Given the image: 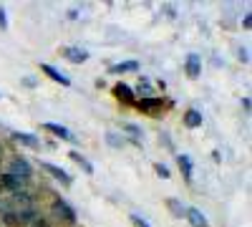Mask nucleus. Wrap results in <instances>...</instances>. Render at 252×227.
<instances>
[{"mask_svg": "<svg viewBox=\"0 0 252 227\" xmlns=\"http://www.w3.org/2000/svg\"><path fill=\"white\" fill-rule=\"evenodd\" d=\"M106 141L111 144V147H116V149H119V147H124V139H121L119 134H114V131H109V134H106Z\"/></svg>", "mask_w": 252, "mask_h": 227, "instance_id": "22", "label": "nucleus"}, {"mask_svg": "<svg viewBox=\"0 0 252 227\" xmlns=\"http://www.w3.org/2000/svg\"><path fill=\"white\" fill-rule=\"evenodd\" d=\"M139 68H141L139 61L129 58V61H121V64H114L111 66V73H131V71H139Z\"/></svg>", "mask_w": 252, "mask_h": 227, "instance_id": "13", "label": "nucleus"}, {"mask_svg": "<svg viewBox=\"0 0 252 227\" xmlns=\"http://www.w3.org/2000/svg\"><path fill=\"white\" fill-rule=\"evenodd\" d=\"M26 179H20V177H15V174H10V172H5V174H0V187L3 190H10V192H20V190H26Z\"/></svg>", "mask_w": 252, "mask_h": 227, "instance_id": "3", "label": "nucleus"}, {"mask_svg": "<svg viewBox=\"0 0 252 227\" xmlns=\"http://www.w3.org/2000/svg\"><path fill=\"white\" fill-rule=\"evenodd\" d=\"M166 204H169V210H172L174 217H184L187 215V207H184L179 199H166Z\"/></svg>", "mask_w": 252, "mask_h": 227, "instance_id": "20", "label": "nucleus"}, {"mask_svg": "<svg viewBox=\"0 0 252 227\" xmlns=\"http://www.w3.org/2000/svg\"><path fill=\"white\" fill-rule=\"evenodd\" d=\"M8 172L15 174V177H20V179H26V182L33 177V167L28 164L26 157H13V159L8 162Z\"/></svg>", "mask_w": 252, "mask_h": 227, "instance_id": "1", "label": "nucleus"}, {"mask_svg": "<svg viewBox=\"0 0 252 227\" xmlns=\"http://www.w3.org/2000/svg\"><path fill=\"white\" fill-rule=\"evenodd\" d=\"M68 157H71V159H73L76 164H81V169L86 172V174H94V164H91V162H89L86 157H81L78 152H68Z\"/></svg>", "mask_w": 252, "mask_h": 227, "instance_id": "18", "label": "nucleus"}, {"mask_svg": "<svg viewBox=\"0 0 252 227\" xmlns=\"http://www.w3.org/2000/svg\"><path fill=\"white\" fill-rule=\"evenodd\" d=\"M129 220H131V222H134V227H149V222H146V220H144V217H139V215H131V217H129Z\"/></svg>", "mask_w": 252, "mask_h": 227, "instance_id": "25", "label": "nucleus"}, {"mask_svg": "<svg viewBox=\"0 0 252 227\" xmlns=\"http://www.w3.org/2000/svg\"><path fill=\"white\" fill-rule=\"evenodd\" d=\"M0 220L5 222V227H15V225H20V222H18V215H13V212H0Z\"/></svg>", "mask_w": 252, "mask_h": 227, "instance_id": "21", "label": "nucleus"}, {"mask_svg": "<svg viewBox=\"0 0 252 227\" xmlns=\"http://www.w3.org/2000/svg\"><path fill=\"white\" fill-rule=\"evenodd\" d=\"M154 172H157L159 177H164V179H169V177H172V172H169V169H166V167H164V164H161V162H157V164H154Z\"/></svg>", "mask_w": 252, "mask_h": 227, "instance_id": "23", "label": "nucleus"}, {"mask_svg": "<svg viewBox=\"0 0 252 227\" xmlns=\"http://www.w3.org/2000/svg\"><path fill=\"white\" fill-rule=\"evenodd\" d=\"M23 84H26L28 89H35V86H38V81H35V78H31V76H26V78H23Z\"/></svg>", "mask_w": 252, "mask_h": 227, "instance_id": "26", "label": "nucleus"}, {"mask_svg": "<svg viewBox=\"0 0 252 227\" xmlns=\"http://www.w3.org/2000/svg\"><path fill=\"white\" fill-rule=\"evenodd\" d=\"M8 28V13H5V8L0 5V31H5Z\"/></svg>", "mask_w": 252, "mask_h": 227, "instance_id": "24", "label": "nucleus"}, {"mask_svg": "<svg viewBox=\"0 0 252 227\" xmlns=\"http://www.w3.org/2000/svg\"><path fill=\"white\" fill-rule=\"evenodd\" d=\"M53 212H56L63 222H68V225H76V220H78V217H76V210L71 207L66 199H56V202H53Z\"/></svg>", "mask_w": 252, "mask_h": 227, "instance_id": "2", "label": "nucleus"}, {"mask_svg": "<svg viewBox=\"0 0 252 227\" xmlns=\"http://www.w3.org/2000/svg\"><path fill=\"white\" fill-rule=\"evenodd\" d=\"M136 84H139V86L134 89V94H139L141 98H146V96L152 94V81H149V78H144V76H141V78L136 81Z\"/></svg>", "mask_w": 252, "mask_h": 227, "instance_id": "19", "label": "nucleus"}, {"mask_svg": "<svg viewBox=\"0 0 252 227\" xmlns=\"http://www.w3.org/2000/svg\"><path fill=\"white\" fill-rule=\"evenodd\" d=\"M184 217L189 220V225H192V227H209L207 217H204L202 210H197V207H187V215H184Z\"/></svg>", "mask_w": 252, "mask_h": 227, "instance_id": "11", "label": "nucleus"}, {"mask_svg": "<svg viewBox=\"0 0 252 227\" xmlns=\"http://www.w3.org/2000/svg\"><path fill=\"white\" fill-rule=\"evenodd\" d=\"M43 127H46V129H48V131H51L53 136H58V139H66V141H73V139H76V136H73V134H71V131H68L66 127H61V124H53V121H46V124H43Z\"/></svg>", "mask_w": 252, "mask_h": 227, "instance_id": "12", "label": "nucleus"}, {"mask_svg": "<svg viewBox=\"0 0 252 227\" xmlns=\"http://www.w3.org/2000/svg\"><path fill=\"white\" fill-rule=\"evenodd\" d=\"M121 129L126 131V134H131V144H136V147H141V129L139 127H134V124H129V121H124L121 124Z\"/></svg>", "mask_w": 252, "mask_h": 227, "instance_id": "17", "label": "nucleus"}, {"mask_svg": "<svg viewBox=\"0 0 252 227\" xmlns=\"http://www.w3.org/2000/svg\"><path fill=\"white\" fill-rule=\"evenodd\" d=\"M252 26V13H245V18H242V28H250Z\"/></svg>", "mask_w": 252, "mask_h": 227, "instance_id": "27", "label": "nucleus"}, {"mask_svg": "<svg viewBox=\"0 0 252 227\" xmlns=\"http://www.w3.org/2000/svg\"><path fill=\"white\" fill-rule=\"evenodd\" d=\"M184 71H187L189 78H199V76H202V58H199V53H189V56H187Z\"/></svg>", "mask_w": 252, "mask_h": 227, "instance_id": "7", "label": "nucleus"}, {"mask_svg": "<svg viewBox=\"0 0 252 227\" xmlns=\"http://www.w3.org/2000/svg\"><path fill=\"white\" fill-rule=\"evenodd\" d=\"M63 53H66V58L71 61V64H86V61L91 58L86 48H76V46H71V48H66V51H63Z\"/></svg>", "mask_w": 252, "mask_h": 227, "instance_id": "10", "label": "nucleus"}, {"mask_svg": "<svg viewBox=\"0 0 252 227\" xmlns=\"http://www.w3.org/2000/svg\"><path fill=\"white\" fill-rule=\"evenodd\" d=\"M139 111H144V114H154V111H159L161 106H164V101L161 98H154V96H146V98H136V104H134Z\"/></svg>", "mask_w": 252, "mask_h": 227, "instance_id": "6", "label": "nucleus"}, {"mask_svg": "<svg viewBox=\"0 0 252 227\" xmlns=\"http://www.w3.org/2000/svg\"><path fill=\"white\" fill-rule=\"evenodd\" d=\"M177 164H179V172L184 174V182L192 184V182H194V164H192V157H189V154H179V157H177Z\"/></svg>", "mask_w": 252, "mask_h": 227, "instance_id": "5", "label": "nucleus"}, {"mask_svg": "<svg viewBox=\"0 0 252 227\" xmlns=\"http://www.w3.org/2000/svg\"><path fill=\"white\" fill-rule=\"evenodd\" d=\"M40 71H43L48 78H53L56 84H61V86H71V78L66 76V73H61V71H56L51 64H40Z\"/></svg>", "mask_w": 252, "mask_h": 227, "instance_id": "9", "label": "nucleus"}, {"mask_svg": "<svg viewBox=\"0 0 252 227\" xmlns=\"http://www.w3.org/2000/svg\"><path fill=\"white\" fill-rule=\"evenodd\" d=\"M13 202L20 204V207H26V210H33V204H35V197L26 190H20V192H13Z\"/></svg>", "mask_w": 252, "mask_h": 227, "instance_id": "14", "label": "nucleus"}, {"mask_svg": "<svg viewBox=\"0 0 252 227\" xmlns=\"http://www.w3.org/2000/svg\"><path fill=\"white\" fill-rule=\"evenodd\" d=\"M202 111H197V109H187L184 111V127H189V129H197V127H202Z\"/></svg>", "mask_w": 252, "mask_h": 227, "instance_id": "15", "label": "nucleus"}, {"mask_svg": "<svg viewBox=\"0 0 252 227\" xmlns=\"http://www.w3.org/2000/svg\"><path fill=\"white\" fill-rule=\"evenodd\" d=\"M114 96H116L119 101H124L126 106H134V104H136V94H134V89H131L129 84H116V86H114Z\"/></svg>", "mask_w": 252, "mask_h": 227, "instance_id": "4", "label": "nucleus"}, {"mask_svg": "<svg viewBox=\"0 0 252 227\" xmlns=\"http://www.w3.org/2000/svg\"><path fill=\"white\" fill-rule=\"evenodd\" d=\"M40 167H43L53 179H58V182H63V184H71L73 182V177L66 172V169H61V167H56V164H51V162H40Z\"/></svg>", "mask_w": 252, "mask_h": 227, "instance_id": "8", "label": "nucleus"}, {"mask_svg": "<svg viewBox=\"0 0 252 227\" xmlns=\"http://www.w3.org/2000/svg\"><path fill=\"white\" fill-rule=\"evenodd\" d=\"M242 106H245V111H250V96H245V98H242Z\"/></svg>", "mask_w": 252, "mask_h": 227, "instance_id": "28", "label": "nucleus"}, {"mask_svg": "<svg viewBox=\"0 0 252 227\" xmlns=\"http://www.w3.org/2000/svg\"><path fill=\"white\" fill-rule=\"evenodd\" d=\"M13 141H20V144H26V147H38L40 139L35 134H28V131H10Z\"/></svg>", "mask_w": 252, "mask_h": 227, "instance_id": "16", "label": "nucleus"}]
</instances>
